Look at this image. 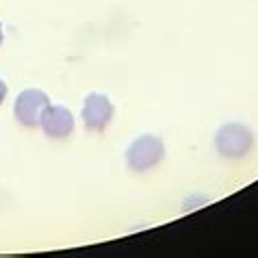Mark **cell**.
<instances>
[{
	"mask_svg": "<svg viewBox=\"0 0 258 258\" xmlns=\"http://www.w3.org/2000/svg\"><path fill=\"white\" fill-rule=\"evenodd\" d=\"M165 156V146L159 137L154 135H141L139 139L131 143V148L126 150V163L133 171H148L156 167Z\"/></svg>",
	"mask_w": 258,
	"mask_h": 258,
	"instance_id": "cell-1",
	"label": "cell"
},
{
	"mask_svg": "<svg viewBox=\"0 0 258 258\" xmlns=\"http://www.w3.org/2000/svg\"><path fill=\"white\" fill-rule=\"evenodd\" d=\"M254 146V135L243 124H226L215 135V148L226 159H241Z\"/></svg>",
	"mask_w": 258,
	"mask_h": 258,
	"instance_id": "cell-2",
	"label": "cell"
},
{
	"mask_svg": "<svg viewBox=\"0 0 258 258\" xmlns=\"http://www.w3.org/2000/svg\"><path fill=\"white\" fill-rule=\"evenodd\" d=\"M48 104H50V100L41 89H24L16 100L13 115H16V119L22 126L35 128V126H39L41 113L46 111Z\"/></svg>",
	"mask_w": 258,
	"mask_h": 258,
	"instance_id": "cell-3",
	"label": "cell"
},
{
	"mask_svg": "<svg viewBox=\"0 0 258 258\" xmlns=\"http://www.w3.org/2000/svg\"><path fill=\"white\" fill-rule=\"evenodd\" d=\"M113 117V104L111 100L102 94H89L83 104V121L87 131L102 133Z\"/></svg>",
	"mask_w": 258,
	"mask_h": 258,
	"instance_id": "cell-4",
	"label": "cell"
},
{
	"mask_svg": "<svg viewBox=\"0 0 258 258\" xmlns=\"http://www.w3.org/2000/svg\"><path fill=\"white\" fill-rule=\"evenodd\" d=\"M41 131L46 133V137L50 139H66L74 131V115L70 113V109L59 104H48L46 111L41 113L39 119Z\"/></svg>",
	"mask_w": 258,
	"mask_h": 258,
	"instance_id": "cell-5",
	"label": "cell"
},
{
	"mask_svg": "<svg viewBox=\"0 0 258 258\" xmlns=\"http://www.w3.org/2000/svg\"><path fill=\"white\" fill-rule=\"evenodd\" d=\"M5 98H7V85L5 81H0V104L5 102Z\"/></svg>",
	"mask_w": 258,
	"mask_h": 258,
	"instance_id": "cell-6",
	"label": "cell"
},
{
	"mask_svg": "<svg viewBox=\"0 0 258 258\" xmlns=\"http://www.w3.org/2000/svg\"><path fill=\"white\" fill-rule=\"evenodd\" d=\"M0 44H3V28H0Z\"/></svg>",
	"mask_w": 258,
	"mask_h": 258,
	"instance_id": "cell-7",
	"label": "cell"
}]
</instances>
